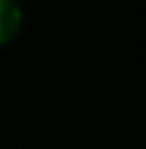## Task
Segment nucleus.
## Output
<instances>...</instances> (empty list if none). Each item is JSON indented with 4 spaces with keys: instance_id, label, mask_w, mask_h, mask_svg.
<instances>
[{
    "instance_id": "1",
    "label": "nucleus",
    "mask_w": 146,
    "mask_h": 149,
    "mask_svg": "<svg viewBox=\"0 0 146 149\" xmlns=\"http://www.w3.org/2000/svg\"><path fill=\"white\" fill-rule=\"evenodd\" d=\"M22 27V10L15 0H0V44H8Z\"/></svg>"
}]
</instances>
